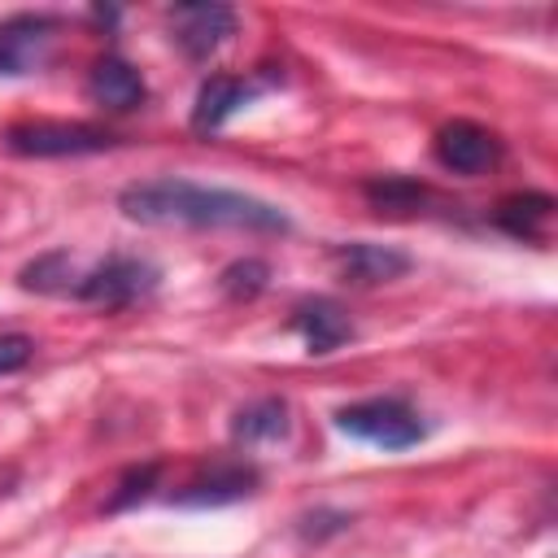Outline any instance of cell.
I'll return each mask as SVG.
<instances>
[{
  "label": "cell",
  "instance_id": "1",
  "mask_svg": "<svg viewBox=\"0 0 558 558\" xmlns=\"http://www.w3.org/2000/svg\"><path fill=\"white\" fill-rule=\"evenodd\" d=\"M122 214L144 227H214V231H262V235H283L288 218L244 192L231 187H205L192 179H148L131 183L118 196Z\"/></svg>",
  "mask_w": 558,
  "mask_h": 558
},
{
  "label": "cell",
  "instance_id": "2",
  "mask_svg": "<svg viewBox=\"0 0 558 558\" xmlns=\"http://www.w3.org/2000/svg\"><path fill=\"white\" fill-rule=\"evenodd\" d=\"M336 427L357 436V440H366V445H379V449H410V445H418L427 436L418 414L397 397H371V401L344 405L336 414Z\"/></svg>",
  "mask_w": 558,
  "mask_h": 558
},
{
  "label": "cell",
  "instance_id": "3",
  "mask_svg": "<svg viewBox=\"0 0 558 558\" xmlns=\"http://www.w3.org/2000/svg\"><path fill=\"white\" fill-rule=\"evenodd\" d=\"M4 144L9 153H22V157H78V153L109 148L113 135L87 122H22L4 131Z\"/></svg>",
  "mask_w": 558,
  "mask_h": 558
},
{
  "label": "cell",
  "instance_id": "4",
  "mask_svg": "<svg viewBox=\"0 0 558 558\" xmlns=\"http://www.w3.org/2000/svg\"><path fill=\"white\" fill-rule=\"evenodd\" d=\"M153 288H157V266H148L140 257H109L92 275L78 279L74 296H83L92 305H105V310H122V305L148 296Z\"/></svg>",
  "mask_w": 558,
  "mask_h": 558
},
{
  "label": "cell",
  "instance_id": "5",
  "mask_svg": "<svg viewBox=\"0 0 558 558\" xmlns=\"http://www.w3.org/2000/svg\"><path fill=\"white\" fill-rule=\"evenodd\" d=\"M52 48V17L44 13H13L0 22V74L22 78L48 61Z\"/></svg>",
  "mask_w": 558,
  "mask_h": 558
},
{
  "label": "cell",
  "instance_id": "6",
  "mask_svg": "<svg viewBox=\"0 0 558 558\" xmlns=\"http://www.w3.org/2000/svg\"><path fill=\"white\" fill-rule=\"evenodd\" d=\"M170 35L192 57L205 61L235 35V13L227 4H174L170 9Z\"/></svg>",
  "mask_w": 558,
  "mask_h": 558
},
{
  "label": "cell",
  "instance_id": "7",
  "mask_svg": "<svg viewBox=\"0 0 558 558\" xmlns=\"http://www.w3.org/2000/svg\"><path fill=\"white\" fill-rule=\"evenodd\" d=\"M497 157H501V144L480 122L458 118V122H445L436 131V161L453 174H484L497 166Z\"/></svg>",
  "mask_w": 558,
  "mask_h": 558
},
{
  "label": "cell",
  "instance_id": "8",
  "mask_svg": "<svg viewBox=\"0 0 558 558\" xmlns=\"http://www.w3.org/2000/svg\"><path fill=\"white\" fill-rule=\"evenodd\" d=\"M331 262L340 270L344 283H357V288H371V283H388V279H401L410 270V253L392 248V244H371V240H353V244H336L331 248Z\"/></svg>",
  "mask_w": 558,
  "mask_h": 558
},
{
  "label": "cell",
  "instance_id": "9",
  "mask_svg": "<svg viewBox=\"0 0 558 558\" xmlns=\"http://www.w3.org/2000/svg\"><path fill=\"white\" fill-rule=\"evenodd\" d=\"M292 327L301 331V340H305V349H310V353H331V349H340V344L353 336L349 314H344L331 296L301 301V305L292 310Z\"/></svg>",
  "mask_w": 558,
  "mask_h": 558
},
{
  "label": "cell",
  "instance_id": "10",
  "mask_svg": "<svg viewBox=\"0 0 558 558\" xmlns=\"http://www.w3.org/2000/svg\"><path fill=\"white\" fill-rule=\"evenodd\" d=\"M87 96L100 109H109V113H126V109H140L144 105V78L122 57H105L87 74Z\"/></svg>",
  "mask_w": 558,
  "mask_h": 558
},
{
  "label": "cell",
  "instance_id": "11",
  "mask_svg": "<svg viewBox=\"0 0 558 558\" xmlns=\"http://www.w3.org/2000/svg\"><path fill=\"white\" fill-rule=\"evenodd\" d=\"M253 484H257V471H253V466L218 462V466H209L205 475H196L174 501H179V506H227V501L248 497Z\"/></svg>",
  "mask_w": 558,
  "mask_h": 558
},
{
  "label": "cell",
  "instance_id": "12",
  "mask_svg": "<svg viewBox=\"0 0 558 558\" xmlns=\"http://www.w3.org/2000/svg\"><path fill=\"white\" fill-rule=\"evenodd\" d=\"M549 218H554V196H545V192H514V196H506V201L497 205V214H493V222H497L501 231L519 235V240L545 235V222H549Z\"/></svg>",
  "mask_w": 558,
  "mask_h": 558
},
{
  "label": "cell",
  "instance_id": "13",
  "mask_svg": "<svg viewBox=\"0 0 558 558\" xmlns=\"http://www.w3.org/2000/svg\"><path fill=\"white\" fill-rule=\"evenodd\" d=\"M248 100V87L240 78H227V74H214L201 92H196V109H192V126L196 131H218L240 105Z\"/></svg>",
  "mask_w": 558,
  "mask_h": 558
},
{
  "label": "cell",
  "instance_id": "14",
  "mask_svg": "<svg viewBox=\"0 0 558 558\" xmlns=\"http://www.w3.org/2000/svg\"><path fill=\"white\" fill-rule=\"evenodd\" d=\"M231 436L244 440V445L288 436V401H279V397H262V401L244 405V410L235 414V423H231Z\"/></svg>",
  "mask_w": 558,
  "mask_h": 558
},
{
  "label": "cell",
  "instance_id": "15",
  "mask_svg": "<svg viewBox=\"0 0 558 558\" xmlns=\"http://www.w3.org/2000/svg\"><path fill=\"white\" fill-rule=\"evenodd\" d=\"M17 279L31 292H70V288H78L74 279H83V275H74V262L65 253H48V257H35L31 266H22Z\"/></svg>",
  "mask_w": 558,
  "mask_h": 558
},
{
  "label": "cell",
  "instance_id": "16",
  "mask_svg": "<svg viewBox=\"0 0 558 558\" xmlns=\"http://www.w3.org/2000/svg\"><path fill=\"white\" fill-rule=\"evenodd\" d=\"M266 279H270V266H266L262 257H244V262H231L218 283H222V292H227L231 301H253V296L266 288Z\"/></svg>",
  "mask_w": 558,
  "mask_h": 558
},
{
  "label": "cell",
  "instance_id": "17",
  "mask_svg": "<svg viewBox=\"0 0 558 558\" xmlns=\"http://www.w3.org/2000/svg\"><path fill=\"white\" fill-rule=\"evenodd\" d=\"M366 196H371V205L384 214H405V209H414L418 201H423V187L418 183H405V179H384V183H366Z\"/></svg>",
  "mask_w": 558,
  "mask_h": 558
},
{
  "label": "cell",
  "instance_id": "18",
  "mask_svg": "<svg viewBox=\"0 0 558 558\" xmlns=\"http://www.w3.org/2000/svg\"><path fill=\"white\" fill-rule=\"evenodd\" d=\"M153 484H157V462L126 471V475H122V488L109 497V510H122V506H131V501H140V497H148V488H153Z\"/></svg>",
  "mask_w": 558,
  "mask_h": 558
},
{
  "label": "cell",
  "instance_id": "19",
  "mask_svg": "<svg viewBox=\"0 0 558 558\" xmlns=\"http://www.w3.org/2000/svg\"><path fill=\"white\" fill-rule=\"evenodd\" d=\"M31 353H35V340H31V336H22V331H4V336H0V375L22 371V366L31 362Z\"/></svg>",
  "mask_w": 558,
  "mask_h": 558
}]
</instances>
